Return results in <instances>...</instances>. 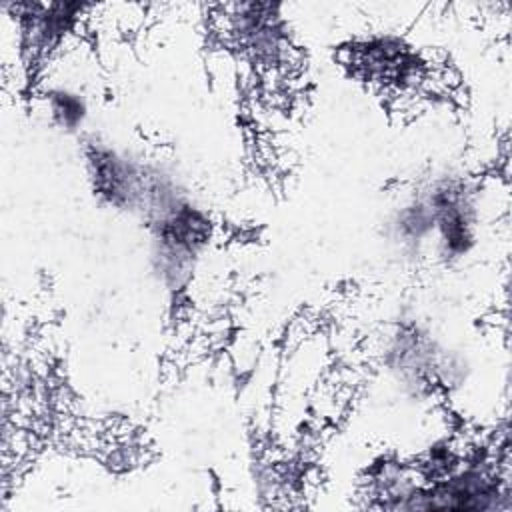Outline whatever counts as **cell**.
<instances>
[{
    "mask_svg": "<svg viewBox=\"0 0 512 512\" xmlns=\"http://www.w3.org/2000/svg\"><path fill=\"white\" fill-rule=\"evenodd\" d=\"M46 104L52 120L62 130H76L84 124L88 116V106L82 94L68 90V88H56L46 94Z\"/></svg>",
    "mask_w": 512,
    "mask_h": 512,
    "instance_id": "1",
    "label": "cell"
}]
</instances>
